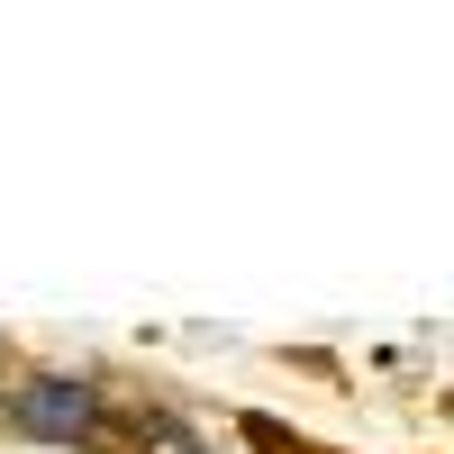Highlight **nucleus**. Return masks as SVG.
<instances>
[{
    "mask_svg": "<svg viewBox=\"0 0 454 454\" xmlns=\"http://www.w3.org/2000/svg\"><path fill=\"white\" fill-rule=\"evenodd\" d=\"M0 427L27 436V445H73V454H137V419L128 400L100 382V372H19L10 391H0Z\"/></svg>",
    "mask_w": 454,
    "mask_h": 454,
    "instance_id": "nucleus-1",
    "label": "nucleus"
}]
</instances>
